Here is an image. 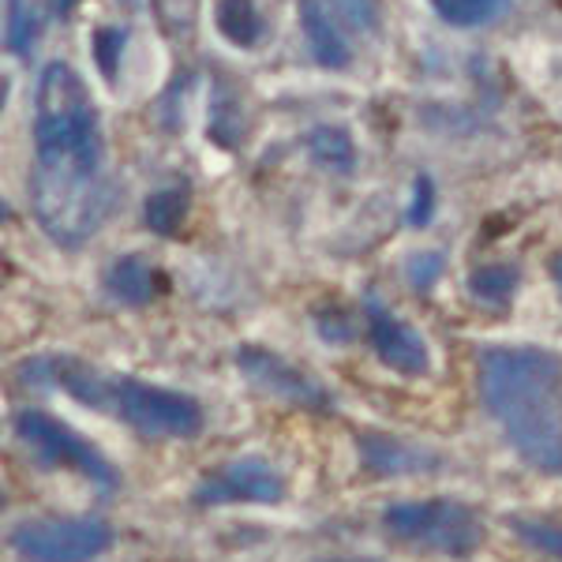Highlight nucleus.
<instances>
[{
    "mask_svg": "<svg viewBox=\"0 0 562 562\" xmlns=\"http://www.w3.org/2000/svg\"><path fill=\"white\" fill-rule=\"evenodd\" d=\"M31 211L60 248H83L113 206L98 105L76 68L49 60L34 90Z\"/></svg>",
    "mask_w": 562,
    "mask_h": 562,
    "instance_id": "nucleus-1",
    "label": "nucleus"
},
{
    "mask_svg": "<svg viewBox=\"0 0 562 562\" xmlns=\"http://www.w3.org/2000/svg\"><path fill=\"white\" fill-rule=\"evenodd\" d=\"M484 413L510 450L543 476H562V357L543 346H484L476 360Z\"/></svg>",
    "mask_w": 562,
    "mask_h": 562,
    "instance_id": "nucleus-2",
    "label": "nucleus"
},
{
    "mask_svg": "<svg viewBox=\"0 0 562 562\" xmlns=\"http://www.w3.org/2000/svg\"><path fill=\"white\" fill-rule=\"evenodd\" d=\"M20 383L31 390H65L71 402L109 413L150 439H195L203 431V405L180 390L143 383L132 375H109L83 357H31L20 368Z\"/></svg>",
    "mask_w": 562,
    "mask_h": 562,
    "instance_id": "nucleus-3",
    "label": "nucleus"
},
{
    "mask_svg": "<svg viewBox=\"0 0 562 562\" xmlns=\"http://www.w3.org/2000/svg\"><path fill=\"white\" fill-rule=\"evenodd\" d=\"M390 540L431 551L447 559H473L484 543V521L469 503L458 498H405L383 510Z\"/></svg>",
    "mask_w": 562,
    "mask_h": 562,
    "instance_id": "nucleus-4",
    "label": "nucleus"
},
{
    "mask_svg": "<svg viewBox=\"0 0 562 562\" xmlns=\"http://www.w3.org/2000/svg\"><path fill=\"white\" fill-rule=\"evenodd\" d=\"M12 428H15V439H20L42 465L76 469L79 476L90 480L94 487H102V492H116V487H121V469H116L87 435L68 428L57 416H49L42 409H20Z\"/></svg>",
    "mask_w": 562,
    "mask_h": 562,
    "instance_id": "nucleus-5",
    "label": "nucleus"
},
{
    "mask_svg": "<svg viewBox=\"0 0 562 562\" xmlns=\"http://www.w3.org/2000/svg\"><path fill=\"white\" fill-rule=\"evenodd\" d=\"M113 543L102 518H26L8 529V548L23 562H94Z\"/></svg>",
    "mask_w": 562,
    "mask_h": 562,
    "instance_id": "nucleus-6",
    "label": "nucleus"
},
{
    "mask_svg": "<svg viewBox=\"0 0 562 562\" xmlns=\"http://www.w3.org/2000/svg\"><path fill=\"white\" fill-rule=\"evenodd\" d=\"M237 368L248 379V386H256L259 394L289 402L296 409L307 413H330L334 397L319 379L307 375L304 368H296L293 360L278 357V352L262 349V346H240L237 349Z\"/></svg>",
    "mask_w": 562,
    "mask_h": 562,
    "instance_id": "nucleus-7",
    "label": "nucleus"
},
{
    "mask_svg": "<svg viewBox=\"0 0 562 562\" xmlns=\"http://www.w3.org/2000/svg\"><path fill=\"white\" fill-rule=\"evenodd\" d=\"M285 498V480L270 461L262 458H237L229 465L214 469L195 484L192 503L199 510H214L225 503H259V506H274Z\"/></svg>",
    "mask_w": 562,
    "mask_h": 562,
    "instance_id": "nucleus-8",
    "label": "nucleus"
},
{
    "mask_svg": "<svg viewBox=\"0 0 562 562\" xmlns=\"http://www.w3.org/2000/svg\"><path fill=\"white\" fill-rule=\"evenodd\" d=\"M364 315H368V341L375 349L379 364L397 371V375L420 379L431 371V352L428 341L420 338L413 323L397 319L394 312H386L379 296H368L364 301Z\"/></svg>",
    "mask_w": 562,
    "mask_h": 562,
    "instance_id": "nucleus-9",
    "label": "nucleus"
},
{
    "mask_svg": "<svg viewBox=\"0 0 562 562\" xmlns=\"http://www.w3.org/2000/svg\"><path fill=\"white\" fill-rule=\"evenodd\" d=\"M357 454L364 473L371 476H428L435 469H442V458L435 450L420 447V442L397 439V435L386 431H360L357 435Z\"/></svg>",
    "mask_w": 562,
    "mask_h": 562,
    "instance_id": "nucleus-10",
    "label": "nucleus"
},
{
    "mask_svg": "<svg viewBox=\"0 0 562 562\" xmlns=\"http://www.w3.org/2000/svg\"><path fill=\"white\" fill-rule=\"evenodd\" d=\"M296 12H301V26H304V38H307V49H312L315 65L330 68V71L349 68L352 45L346 34H341V23H338V15L330 12V4H326V0H301Z\"/></svg>",
    "mask_w": 562,
    "mask_h": 562,
    "instance_id": "nucleus-11",
    "label": "nucleus"
},
{
    "mask_svg": "<svg viewBox=\"0 0 562 562\" xmlns=\"http://www.w3.org/2000/svg\"><path fill=\"white\" fill-rule=\"evenodd\" d=\"M161 289H169V281L143 256H121L105 274V293L124 307H147L158 301Z\"/></svg>",
    "mask_w": 562,
    "mask_h": 562,
    "instance_id": "nucleus-12",
    "label": "nucleus"
},
{
    "mask_svg": "<svg viewBox=\"0 0 562 562\" xmlns=\"http://www.w3.org/2000/svg\"><path fill=\"white\" fill-rule=\"evenodd\" d=\"M304 154L334 177H349L357 169V143L341 124H315L304 132Z\"/></svg>",
    "mask_w": 562,
    "mask_h": 562,
    "instance_id": "nucleus-13",
    "label": "nucleus"
},
{
    "mask_svg": "<svg viewBox=\"0 0 562 562\" xmlns=\"http://www.w3.org/2000/svg\"><path fill=\"white\" fill-rule=\"evenodd\" d=\"M188 211H192V188L188 184L158 188V192L147 195V203H143V222H147V229L158 233V237H177L180 225L188 222Z\"/></svg>",
    "mask_w": 562,
    "mask_h": 562,
    "instance_id": "nucleus-14",
    "label": "nucleus"
},
{
    "mask_svg": "<svg viewBox=\"0 0 562 562\" xmlns=\"http://www.w3.org/2000/svg\"><path fill=\"white\" fill-rule=\"evenodd\" d=\"M214 20H217L222 38L233 42L237 49H256L262 42V20L251 0H217Z\"/></svg>",
    "mask_w": 562,
    "mask_h": 562,
    "instance_id": "nucleus-15",
    "label": "nucleus"
},
{
    "mask_svg": "<svg viewBox=\"0 0 562 562\" xmlns=\"http://www.w3.org/2000/svg\"><path fill=\"white\" fill-rule=\"evenodd\" d=\"M428 4L442 23L458 26V31H476V26L503 20L514 0H428Z\"/></svg>",
    "mask_w": 562,
    "mask_h": 562,
    "instance_id": "nucleus-16",
    "label": "nucleus"
},
{
    "mask_svg": "<svg viewBox=\"0 0 562 562\" xmlns=\"http://www.w3.org/2000/svg\"><path fill=\"white\" fill-rule=\"evenodd\" d=\"M518 285H521V274L510 262H492V267H480L469 274V293L476 296V304L498 307V312L510 307V301L518 296Z\"/></svg>",
    "mask_w": 562,
    "mask_h": 562,
    "instance_id": "nucleus-17",
    "label": "nucleus"
},
{
    "mask_svg": "<svg viewBox=\"0 0 562 562\" xmlns=\"http://www.w3.org/2000/svg\"><path fill=\"white\" fill-rule=\"evenodd\" d=\"M510 532L525 548L543 551V555L562 562V521H540V518H506Z\"/></svg>",
    "mask_w": 562,
    "mask_h": 562,
    "instance_id": "nucleus-18",
    "label": "nucleus"
},
{
    "mask_svg": "<svg viewBox=\"0 0 562 562\" xmlns=\"http://www.w3.org/2000/svg\"><path fill=\"white\" fill-rule=\"evenodd\" d=\"M326 4L338 15V23L349 26L352 34H375L379 26H383L379 0H326Z\"/></svg>",
    "mask_w": 562,
    "mask_h": 562,
    "instance_id": "nucleus-19",
    "label": "nucleus"
},
{
    "mask_svg": "<svg viewBox=\"0 0 562 562\" xmlns=\"http://www.w3.org/2000/svg\"><path fill=\"white\" fill-rule=\"evenodd\" d=\"M124 49H128V31H124V26H98L94 31V60L109 83H113L116 71H121Z\"/></svg>",
    "mask_w": 562,
    "mask_h": 562,
    "instance_id": "nucleus-20",
    "label": "nucleus"
},
{
    "mask_svg": "<svg viewBox=\"0 0 562 562\" xmlns=\"http://www.w3.org/2000/svg\"><path fill=\"white\" fill-rule=\"evenodd\" d=\"M154 15L161 23V34L184 38V34H192L199 20V0H154Z\"/></svg>",
    "mask_w": 562,
    "mask_h": 562,
    "instance_id": "nucleus-21",
    "label": "nucleus"
},
{
    "mask_svg": "<svg viewBox=\"0 0 562 562\" xmlns=\"http://www.w3.org/2000/svg\"><path fill=\"white\" fill-rule=\"evenodd\" d=\"M31 42H34V23H31V15H26V4L23 0H4V45H8V53L26 57V53H31Z\"/></svg>",
    "mask_w": 562,
    "mask_h": 562,
    "instance_id": "nucleus-22",
    "label": "nucleus"
},
{
    "mask_svg": "<svg viewBox=\"0 0 562 562\" xmlns=\"http://www.w3.org/2000/svg\"><path fill=\"white\" fill-rule=\"evenodd\" d=\"M442 267H447L442 251H413V256L405 259V278H409V285L416 293H428L435 281L442 278Z\"/></svg>",
    "mask_w": 562,
    "mask_h": 562,
    "instance_id": "nucleus-23",
    "label": "nucleus"
},
{
    "mask_svg": "<svg viewBox=\"0 0 562 562\" xmlns=\"http://www.w3.org/2000/svg\"><path fill=\"white\" fill-rule=\"evenodd\" d=\"M405 217H409V225H416V229H424V225L435 217V184H431V177H416L413 180V199H409V211H405Z\"/></svg>",
    "mask_w": 562,
    "mask_h": 562,
    "instance_id": "nucleus-24",
    "label": "nucleus"
},
{
    "mask_svg": "<svg viewBox=\"0 0 562 562\" xmlns=\"http://www.w3.org/2000/svg\"><path fill=\"white\" fill-rule=\"evenodd\" d=\"M315 330H319V338L334 341V346H341V341H352V326L341 312H319L315 315Z\"/></svg>",
    "mask_w": 562,
    "mask_h": 562,
    "instance_id": "nucleus-25",
    "label": "nucleus"
},
{
    "mask_svg": "<svg viewBox=\"0 0 562 562\" xmlns=\"http://www.w3.org/2000/svg\"><path fill=\"white\" fill-rule=\"evenodd\" d=\"M548 270H551V281H555V285H559V293H562V251H559V256H551Z\"/></svg>",
    "mask_w": 562,
    "mask_h": 562,
    "instance_id": "nucleus-26",
    "label": "nucleus"
},
{
    "mask_svg": "<svg viewBox=\"0 0 562 562\" xmlns=\"http://www.w3.org/2000/svg\"><path fill=\"white\" fill-rule=\"evenodd\" d=\"M76 4H79V0H57V12H71Z\"/></svg>",
    "mask_w": 562,
    "mask_h": 562,
    "instance_id": "nucleus-27",
    "label": "nucleus"
},
{
    "mask_svg": "<svg viewBox=\"0 0 562 562\" xmlns=\"http://www.w3.org/2000/svg\"><path fill=\"white\" fill-rule=\"evenodd\" d=\"M323 562H379V559H323Z\"/></svg>",
    "mask_w": 562,
    "mask_h": 562,
    "instance_id": "nucleus-28",
    "label": "nucleus"
}]
</instances>
